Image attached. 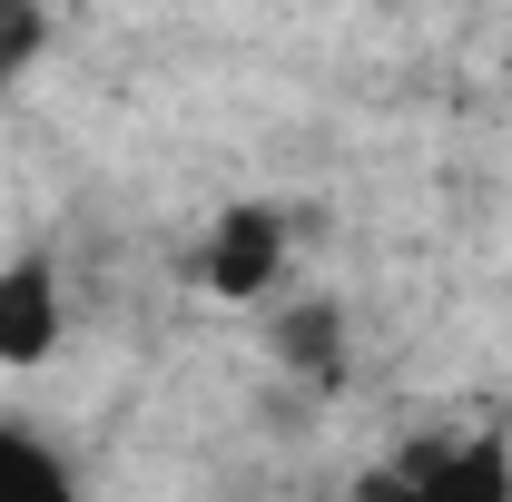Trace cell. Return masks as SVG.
Instances as JSON below:
<instances>
[{
  "label": "cell",
  "mask_w": 512,
  "mask_h": 502,
  "mask_svg": "<svg viewBox=\"0 0 512 502\" xmlns=\"http://www.w3.org/2000/svg\"><path fill=\"white\" fill-rule=\"evenodd\" d=\"M0 89H10V69H0Z\"/></svg>",
  "instance_id": "6"
},
{
  "label": "cell",
  "mask_w": 512,
  "mask_h": 502,
  "mask_svg": "<svg viewBox=\"0 0 512 502\" xmlns=\"http://www.w3.org/2000/svg\"><path fill=\"white\" fill-rule=\"evenodd\" d=\"M375 502H512V443L503 434L414 443V453L375 483Z\"/></svg>",
  "instance_id": "2"
},
{
  "label": "cell",
  "mask_w": 512,
  "mask_h": 502,
  "mask_svg": "<svg viewBox=\"0 0 512 502\" xmlns=\"http://www.w3.org/2000/svg\"><path fill=\"white\" fill-rule=\"evenodd\" d=\"M69 335V286L50 256H10L0 266V375H40Z\"/></svg>",
  "instance_id": "3"
},
{
  "label": "cell",
  "mask_w": 512,
  "mask_h": 502,
  "mask_svg": "<svg viewBox=\"0 0 512 502\" xmlns=\"http://www.w3.org/2000/svg\"><path fill=\"white\" fill-rule=\"evenodd\" d=\"M266 355H276V375L335 394L345 365H355V325H345L335 296H266Z\"/></svg>",
  "instance_id": "4"
},
{
  "label": "cell",
  "mask_w": 512,
  "mask_h": 502,
  "mask_svg": "<svg viewBox=\"0 0 512 502\" xmlns=\"http://www.w3.org/2000/svg\"><path fill=\"white\" fill-rule=\"evenodd\" d=\"M0 502H79V473L30 424H0Z\"/></svg>",
  "instance_id": "5"
},
{
  "label": "cell",
  "mask_w": 512,
  "mask_h": 502,
  "mask_svg": "<svg viewBox=\"0 0 512 502\" xmlns=\"http://www.w3.org/2000/svg\"><path fill=\"white\" fill-rule=\"evenodd\" d=\"M286 256H296L286 207L237 197V207H217V217H207V237H197V286H207L217 306H266V296L286 286Z\"/></svg>",
  "instance_id": "1"
}]
</instances>
